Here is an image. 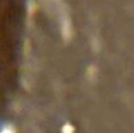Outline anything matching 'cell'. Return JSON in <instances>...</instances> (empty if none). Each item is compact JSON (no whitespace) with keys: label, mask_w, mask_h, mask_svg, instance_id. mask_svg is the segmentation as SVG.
I'll return each instance as SVG.
<instances>
[{"label":"cell","mask_w":134,"mask_h":133,"mask_svg":"<svg viewBox=\"0 0 134 133\" xmlns=\"http://www.w3.org/2000/svg\"><path fill=\"white\" fill-rule=\"evenodd\" d=\"M62 133H75V126L71 124L66 123L62 128Z\"/></svg>","instance_id":"cell-1"},{"label":"cell","mask_w":134,"mask_h":133,"mask_svg":"<svg viewBox=\"0 0 134 133\" xmlns=\"http://www.w3.org/2000/svg\"><path fill=\"white\" fill-rule=\"evenodd\" d=\"M0 133H15V131H14V129L12 128V126L7 125V126H5V128L2 129V131Z\"/></svg>","instance_id":"cell-2"}]
</instances>
